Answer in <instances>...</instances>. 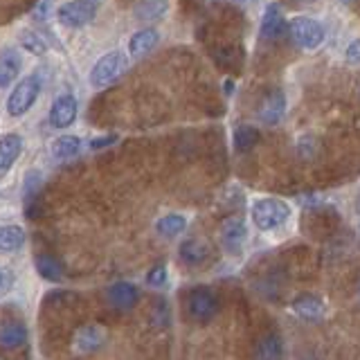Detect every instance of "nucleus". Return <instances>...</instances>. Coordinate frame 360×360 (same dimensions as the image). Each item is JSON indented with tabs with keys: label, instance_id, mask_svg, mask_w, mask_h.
I'll return each instance as SVG.
<instances>
[{
	"label": "nucleus",
	"instance_id": "obj_1",
	"mask_svg": "<svg viewBox=\"0 0 360 360\" xmlns=\"http://www.w3.org/2000/svg\"><path fill=\"white\" fill-rule=\"evenodd\" d=\"M41 95V77L34 72L14 86V90L7 97V112L11 117H20L37 104V99Z\"/></svg>",
	"mask_w": 360,
	"mask_h": 360
},
{
	"label": "nucleus",
	"instance_id": "obj_2",
	"mask_svg": "<svg viewBox=\"0 0 360 360\" xmlns=\"http://www.w3.org/2000/svg\"><path fill=\"white\" fill-rule=\"evenodd\" d=\"M250 214H252V221H255V225L259 230L273 232V230L281 228V225L288 221L290 210H288L286 202H281L277 198H262V200H257L252 205Z\"/></svg>",
	"mask_w": 360,
	"mask_h": 360
},
{
	"label": "nucleus",
	"instance_id": "obj_3",
	"mask_svg": "<svg viewBox=\"0 0 360 360\" xmlns=\"http://www.w3.org/2000/svg\"><path fill=\"white\" fill-rule=\"evenodd\" d=\"M127 68H129V61H127V56H124V52L112 50L101 56L93 65V70H90V84L95 88H106L110 84H115L117 79H122V75L127 72Z\"/></svg>",
	"mask_w": 360,
	"mask_h": 360
},
{
	"label": "nucleus",
	"instance_id": "obj_4",
	"mask_svg": "<svg viewBox=\"0 0 360 360\" xmlns=\"http://www.w3.org/2000/svg\"><path fill=\"white\" fill-rule=\"evenodd\" d=\"M97 0H68L56 9V20L65 27H86L97 16Z\"/></svg>",
	"mask_w": 360,
	"mask_h": 360
},
{
	"label": "nucleus",
	"instance_id": "obj_5",
	"mask_svg": "<svg viewBox=\"0 0 360 360\" xmlns=\"http://www.w3.org/2000/svg\"><path fill=\"white\" fill-rule=\"evenodd\" d=\"M288 32H290L292 43L300 45L302 50H315V48H320L324 41V27L315 18H309V16L292 18Z\"/></svg>",
	"mask_w": 360,
	"mask_h": 360
},
{
	"label": "nucleus",
	"instance_id": "obj_6",
	"mask_svg": "<svg viewBox=\"0 0 360 360\" xmlns=\"http://www.w3.org/2000/svg\"><path fill=\"white\" fill-rule=\"evenodd\" d=\"M187 311L196 322H210L219 311V302L210 288H194L187 297Z\"/></svg>",
	"mask_w": 360,
	"mask_h": 360
},
{
	"label": "nucleus",
	"instance_id": "obj_7",
	"mask_svg": "<svg viewBox=\"0 0 360 360\" xmlns=\"http://www.w3.org/2000/svg\"><path fill=\"white\" fill-rule=\"evenodd\" d=\"M77 99L72 95H59L52 101L50 108V124L54 129H68L77 120Z\"/></svg>",
	"mask_w": 360,
	"mask_h": 360
},
{
	"label": "nucleus",
	"instance_id": "obj_8",
	"mask_svg": "<svg viewBox=\"0 0 360 360\" xmlns=\"http://www.w3.org/2000/svg\"><path fill=\"white\" fill-rule=\"evenodd\" d=\"M106 300L112 309H117V311H129L133 309L135 304H138L140 300V290L138 286H133L129 284V281H117V284H112L108 286L106 290Z\"/></svg>",
	"mask_w": 360,
	"mask_h": 360
},
{
	"label": "nucleus",
	"instance_id": "obj_9",
	"mask_svg": "<svg viewBox=\"0 0 360 360\" xmlns=\"http://www.w3.org/2000/svg\"><path fill=\"white\" fill-rule=\"evenodd\" d=\"M20 153H22V138L18 133H7L0 138V180L11 172V167L20 158Z\"/></svg>",
	"mask_w": 360,
	"mask_h": 360
},
{
	"label": "nucleus",
	"instance_id": "obj_10",
	"mask_svg": "<svg viewBox=\"0 0 360 360\" xmlns=\"http://www.w3.org/2000/svg\"><path fill=\"white\" fill-rule=\"evenodd\" d=\"M248 239V230H245V223L243 219H236V217H230L225 219L223 225H221V241L225 245V250L230 252H239L243 243Z\"/></svg>",
	"mask_w": 360,
	"mask_h": 360
},
{
	"label": "nucleus",
	"instance_id": "obj_11",
	"mask_svg": "<svg viewBox=\"0 0 360 360\" xmlns=\"http://www.w3.org/2000/svg\"><path fill=\"white\" fill-rule=\"evenodd\" d=\"M22 68V59L18 50L14 48H3L0 50V90H5L18 79Z\"/></svg>",
	"mask_w": 360,
	"mask_h": 360
},
{
	"label": "nucleus",
	"instance_id": "obj_12",
	"mask_svg": "<svg viewBox=\"0 0 360 360\" xmlns=\"http://www.w3.org/2000/svg\"><path fill=\"white\" fill-rule=\"evenodd\" d=\"M284 112H286V97L279 90H273V93H268L264 97L262 106H259V120L273 127V124L281 122Z\"/></svg>",
	"mask_w": 360,
	"mask_h": 360
},
{
	"label": "nucleus",
	"instance_id": "obj_13",
	"mask_svg": "<svg viewBox=\"0 0 360 360\" xmlns=\"http://www.w3.org/2000/svg\"><path fill=\"white\" fill-rule=\"evenodd\" d=\"M27 342V326L18 320H9L0 324V347L18 349Z\"/></svg>",
	"mask_w": 360,
	"mask_h": 360
},
{
	"label": "nucleus",
	"instance_id": "obj_14",
	"mask_svg": "<svg viewBox=\"0 0 360 360\" xmlns=\"http://www.w3.org/2000/svg\"><path fill=\"white\" fill-rule=\"evenodd\" d=\"M158 41H160V34H158L155 30H151V27L138 30L129 41V54L133 56V59H140V56L149 54L155 48Z\"/></svg>",
	"mask_w": 360,
	"mask_h": 360
},
{
	"label": "nucleus",
	"instance_id": "obj_15",
	"mask_svg": "<svg viewBox=\"0 0 360 360\" xmlns=\"http://www.w3.org/2000/svg\"><path fill=\"white\" fill-rule=\"evenodd\" d=\"M34 266H37V273L48 279V281H61L63 279V264L56 259L54 255H48V252H41L34 257Z\"/></svg>",
	"mask_w": 360,
	"mask_h": 360
},
{
	"label": "nucleus",
	"instance_id": "obj_16",
	"mask_svg": "<svg viewBox=\"0 0 360 360\" xmlns=\"http://www.w3.org/2000/svg\"><path fill=\"white\" fill-rule=\"evenodd\" d=\"M324 304L322 300L318 297H311V295H304L300 300L292 302V313L300 315L302 320H309V322H315V320H322L324 318Z\"/></svg>",
	"mask_w": 360,
	"mask_h": 360
},
{
	"label": "nucleus",
	"instance_id": "obj_17",
	"mask_svg": "<svg viewBox=\"0 0 360 360\" xmlns=\"http://www.w3.org/2000/svg\"><path fill=\"white\" fill-rule=\"evenodd\" d=\"M210 257V245L202 239H187L180 245V259L189 266H198Z\"/></svg>",
	"mask_w": 360,
	"mask_h": 360
},
{
	"label": "nucleus",
	"instance_id": "obj_18",
	"mask_svg": "<svg viewBox=\"0 0 360 360\" xmlns=\"http://www.w3.org/2000/svg\"><path fill=\"white\" fill-rule=\"evenodd\" d=\"M25 245V230L20 225H0V252H16Z\"/></svg>",
	"mask_w": 360,
	"mask_h": 360
},
{
	"label": "nucleus",
	"instance_id": "obj_19",
	"mask_svg": "<svg viewBox=\"0 0 360 360\" xmlns=\"http://www.w3.org/2000/svg\"><path fill=\"white\" fill-rule=\"evenodd\" d=\"M284 32V14H281L279 5H268L262 18V34L264 39H275Z\"/></svg>",
	"mask_w": 360,
	"mask_h": 360
},
{
	"label": "nucleus",
	"instance_id": "obj_20",
	"mask_svg": "<svg viewBox=\"0 0 360 360\" xmlns=\"http://www.w3.org/2000/svg\"><path fill=\"white\" fill-rule=\"evenodd\" d=\"M75 342H77L79 352H95V349H99L101 342H104V333H101L99 326L88 324V326H82V329L77 331Z\"/></svg>",
	"mask_w": 360,
	"mask_h": 360
},
{
	"label": "nucleus",
	"instance_id": "obj_21",
	"mask_svg": "<svg viewBox=\"0 0 360 360\" xmlns=\"http://www.w3.org/2000/svg\"><path fill=\"white\" fill-rule=\"evenodd\" d=\"M52 158L56 160H70L79 151H82V140L77 135H61L52 142Z\"/></svg>",
	"mask_w": 360,
	"mask_h": 360
},
{
	"label": "nucleus",
	"instance_id": "obj_22",
	"mask_svg": "<svg viewBox=\"0 0 360 360\" xmlns=\"http://www.w3.org/2000/svg\"><path fill=\"white\" fill-rule=\"evenodd\" d=\"M167 7V0H140L138 7H135V16L140 20H158L165 16Z\"/></svg>",
	"mask_w": 360,
	"mask_h": 360
},
{
	"label": "nucleus",
	"instance_id": "obj_23",
	"mask_svg": "<svg viewBox=\"0 0 360 360\" xmlns=\"http://www.w3.org/2000/svg\"><path fill=\"white\" fill-rule=\"evenodd\" d=\"M187 228V219L183 214H165L162 219H158L155 230L162 236H176Z\"/></svg>",
	"mask_w": 360,
	"mask_h": 360
},
{
	"label": "nucleus",
	"instance_id": "obj_24",
	"mask_svg": "<svg viewBox=\"0 0 360 360\" xmlns=\"http://www.w3.org/2000/svg\"><path fill=\"white\" fill-rule=\"evenodd\" d=\"M259 142V131L255 127H239L234 131V149L239 153L252 151Z\"/></svg>",
	"mask_w": 360,
	"mask_h": 360
},
{
	"label": "nucleus",
	"instance_id": "obj_25",
	"mask_svg": "<svg viewBox=\"0 0 360 360\" xmlns=\"http://www.w3.org/2000/svg\"><path fill=\"white\" fill-rule=\"evenodd\" d=\"M18 43L25 48L30 54H45V50H48V43H45V39H41V34H37L34 30H22L18 34Z\"/></svg>",
	"mask_w": 360,
	"mask_h": 360
},
{
	"label": "nucleus",
	"instance_id": "obj_26",
	"mask_svg": "<svg viewBox=\"0 0 360 360\" xmlns=\"http://www.w3.org/2000/svg\"><path fill=\"white\" fill-rule=\"evenodd\" d=\"M257 356L259 358H279L281 356V340H279V335H275V333L266 335L264 340L259 342Z\"/></svg>",
	"mask_w": 360,
	"mask_h": 360
},
{
	"label": "nucleus",
	"instance_id": "obj_27",
	"mask_svg": "<svg viewBox=\"0 0 360 360\" xmlns=\"http://www.w3.org/2000/svg\"><path fill=\"white\" fill-rule=\"evenodd\" d=\"M167 281V268L162 266V264H158V266H153L151 270H149V275H146V284L149 286H162Z\"/></svg>",
	"mask_w": 360,
	"mask_h": 360
},
{
	"label": "nucleus",
	"instance_id": "obj_28",
	"mask_svg": "<svg viewBox=\"0 0 360 360\" xmlns=\"http://www.w3.org/2000/svg\"><path fill=\"white\" fill-rule=\"evenodd\" d=\"M347 61L354 63V65H360V39H356L354 43H349V48L345 52Z\"/></svg>",
	"mask_w": 360,
	"mask_h": 360
},
{
	"label": "nucleus",
	"instance_id": "obj_29",
	"mask_svg": "<svg viewBox=\"0 0 360 360\" xmlns=\"http://www.w3.org/2000/svg\"><path fill=\"white\" fill-rule=\"evenodd\" d=\"M115 140H117V135H104V138H95L93 142H90V149H93V151L106 149V146H110Z\"/></svg>",
	"mask_w": 360,
	"mask_h": 360
},
{
	"label": "nucleus",
	"instance_id": "obj_30",
	"mask_svg": "<svg viewBox=\"0 0 360 360\" xmlns=\"http://www.w3.org/2000/svg\"><path fill=\"white\" fill-rule=\"evenodd\" d=\"M5 288V270H0V290Z\"/></svg>",
	"mask_w": 360,
	"mask_h": 360
},
{
	"label": "nucleus",
	"instance_id": "obj_31",
	"mask_svg": "<svg viewBox=\"0 0 360 360\" xmlns=\"http://www.w3.org/2000/svg\"><path fill=\"white\" fill-rule=\"evenodd\" d=\"M236 3H243V0H236Z\"/></svg>",
	"mask_w": 360,
	"mask_h": 360
}]
</instances>
